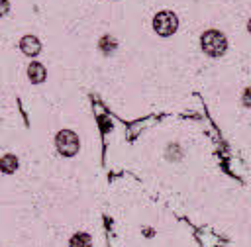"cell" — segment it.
I'll return each mask as SVG.
<instances>
[{"instance_id":"ba28073f","label":"cell","mask_w":251,"mask_h":247,"mask_svg":"<svg viewBox=\"0 0 251 247\" xmlns=\"http://www.w3.org/2000/svg\"><path fill=\"white\" fill-rule=\"evenodd\" d=\"M243 106L251 108V86L245 88V92H243Z\"/></svg>"},{"instance_id":"8992f818","label":"cell","mask_w":251,"mask_h":247,"mask_svg":"<svg viewBox=\"0 0 251 247\" xmlns=\"http://www.w3.org/2000/svg\"><path fill=\"white\" fill-rule=\"evenodd\" d=\"M69 245H71V247H90V245H92V239H90L88 233L78 231V233H75V235L71 237V243H69Z\"/></svg>"},{"instance_id":"7a4b0ae2","label":"cell","mask_w":251,"mask_h":247,"mask_svg":"<svg viewBox=\"0 0 251 247\" xmlns=\"http://www.w3.org/2000/svg\"><path fill=\"white\" fill-rule=\"evenodd\" d=\"M176 25H178V20H176V16H175L173 12H169V10L159 12V14L153 18V27H155V31H157L159 35H163V37L175 33Z\"/></svg>"},{"instance_id":"9c48e42d","label":"cell","mask_w":251,"mask_h":247,"mask_svg":"<svg viewBox=\"0 0 251 247\" xmlns=\"http://www.w3.org/2000/svg\"><path fill=\"white\" fill-rule=\"evenodd\" d=\"M108 47L110 49H114V39H110V37H102V49L108 53Z\"/></svg>"},{"instance_id":"30bf717a","label":"cell","mask_w":251,"mask_h":247,"mask_svg":"<svg viewBox=\"0 0 251 247\" xmlns=\"http://www.w3.org/2000/svg\"><path fill=\"white\" fill-rule=\"evenodd\" d=\"M247 29H249V31H251V20H249V24H247Z\"/></svg>"},{"instance_id":"52a82bcc","label":"cell","mask_w":251,"mask_h":247,"mask_svg":"<svg viewBox=\"0 0 251 247\" xmlns=\"http://www.w3.org/2000/svg\"><path fill=\"white\" fill-rule=\"evenodd\" d=\"M0 165H2L4 173H12V171L18 169V159H16L14 155H4L2 161H0Z\"/></svg>"},{"instance_id":"6da1fadb","label":"cell","mask_w":251,"mask_h":247,"mask_svg":"<svg viewBox=\"0 0 251 247\" xmlns=\"http://www.w3.org/2000/svg\"><path fill=\"white\" fill-rule=\"evenodd\" d=\"M200 43H202L204 53H208L210 57H220V55L226 51V47H227L226 35H224L222 31H216V29H208V31H204Z\"/></svg>"},{"instance_id":"3957f363","label":"cell","mask_w":251,"mask_h":247,"mask_svg":"<svg viewBox=\"0 0 251 247\" xmlns=\"http://www.w3.org/2000/svg\"><path fill=\"white\" fill-rule=\"evenodd\" d=\"M57 149H59L63 155H67V157L75 155V153L78 151V137H76V133L71 131V129L59 131V133H57Z\"/></svg>"},{"instance_id":"5b68a950","label":"cell","mask_w":251,"mask_h":247,"mask_svg":"<svg viewBox=\"0 0 251 247\" xmlns=\"http://www.w3.org/2000/svg\"><path fill=\"white\" fill-rule=\"evenodd\" d=\"M27 76H29V80L31 82H43V78H45V67L41 65V63H31L29 67H27Z\"/></svg>"},{"instance_id":"277c9868","label":"cell","mask_w":251,"mask_h":247,"mask_svg":"<svg viewBox=\"0 0 251 247\" xmlns=\"http://www.w3.org/2000/svg\"><path fill=\"white\" fill-rule=\"evenodd\" d=\"M20 47L27 57H35L39 53V49H41V43H39V39L35 35H25V37H22Z\"/></svg>"}]
</instances>
